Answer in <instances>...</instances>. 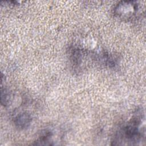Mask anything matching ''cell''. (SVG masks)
Listing matches in <instances>:
<instances>
[{
  "mask_svg": "<svg viewBox=\"0 0 146 146\" xmlns=\"http://www.w3.org/2000/svg\"><path fill=\"white\" fill-rule=\"evenodd\" d=\"M144 116L142 112L136 113L119 131L114 141L115 145H137L145 137Z\"/></svg>",
  "mask_w": 146,
  "mask_h": 146,
  "instance_id": "cell-1",
  "label": "cell"
},
{
  "mask_svg": "<svg viewBox=\"0 0 146 146\" xmlns=\"http://www.w3.org/2000/svg\"><path fill=\"white\" fill-rule=\"evenodd\" d=\"M139 10L138 5L134 1H122L114 9V13L121 19H129L133 18Z\"/></svg>",
  "mask_w": 146,
  "mask_h": 146,
  "instance_id": "cell-2",
  "label": "cell"
},
{
  "mask_svg": "<svg viewBox=\"0 0 146 146\" xmlns=\"http://www.w3.org/2000/svg\"><path fill=\"white\" fill-rule=\"evenodd\" d=\"M31 117L30 114L26 112H19L14 118V123L19 129L27 128L31 121Z\"/></svg>",
  "mask_w": 146,
  "mask_h": 146,
  "instance_id": "cell-3",
  "label": "cell"
},
{
  "mask_svg": "<svg viewBox=\"0 0 146 146\" xmlns=\"http://www.w3.org/2000/svg\"><path fill=\"white\" fill-rule=\"evenodd\" d=\"M10 99V95L8 92V91L6 89H2L1 90V103L3 106H6Z\"/></svg>",
  "mask_w": 146,
  "mask_h": 146,
  "instance_id": "cell-4",
  "label": "cell"
}]
</instances>
